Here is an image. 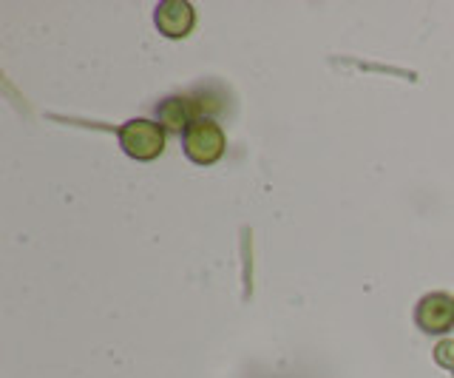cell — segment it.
I'll list each match as a JSON object with an SVG mask.
<instances>
[{
  "label": "cell",
  "mask_w": 454,
  "mask_h": 378,
  "mask_svg": "<svg viewBox=\"0 0 454 378\" xmlns=\"http://www.w3.org/2000/svg\"><path fill=\"white\" fill-rule=\"evenodd\" d=\"M117 139L128 157L139 160V162H151L165 151V129L160 122L145 120V117L122 122L117 131Z\"/></svg>",
  "instance_id": "6da1fadb"
},
{
  "label": "cell",
  "mask_w": 454,
  "mask_h": 378,
  "mask_svg": "<svg viewBox=\"0 0 454 378\" xmlns=\"http://www.w3.org/2000/svg\"><path fill=\"white\" fill-rule=\"evenodd\" d=\"M224 131L219 129V122H213L210 117H196L188 131L182 134V148L188 154V160L196 165H213L222 160L224 154Z\"/></svg>",
  "instance_id": "7a4b0ae2"
},
{
  "label": "cell",
  "mask_w": 454,
  "mask_h": 378,
  "mask_svg": "<svg viewBox=\"0 0 454 378\" xmlns=\"http://www.w3.org/2000/svg\"><path fill=\"white\" fill-rule=\"evenodd\" d=\"M415 321L423 333H449L454 327V299L449 293H429L418 302Z\"/></svg>",
  "instance_id": "3957f363"
},
{
  "label": "cell",
  "mask_w": 454,
  "mask_h": 378,
  "mask_svg": "<svg viewBox=\"0 0 454 378\" xmlns=\"http://www.w3.org/2000/svg\"><path fill=\"white\" fill-rule=\"evenodd\" d=\"M153 20H156V29H160L165 37L179 40V37L191 35L193 23H196V12L188 0H162L153 12Z\"/></svg>",
  "instance_id": "277c9868"
},
{
  "label": "cell",
  "mask_w": 454,
  "mask_h": 378,
  "mask_svg": "<svg viewBox=\"0 0 454 378\" xmlns=\"http://www.w3.org/2000/svg\"><path fill=\"white\" fill-rule=\"evenodd\" d=\"M156 117H160V125L162 129H170V131H188V125L196 120L193 117V106L191 100H184V97H168L160 106H156Z\"/></svg>",
  "instance_id": "5b68a950"
},
{
  "label": "cell",
  "mask_w": 454,
  "mask_h": 378,
  "mask_svg": "<svg viewBox=\"0 0 454 378\" xmlns=\"http://www.w3.org/2000/svg\"><path fill=\"white\" fill-rule=\"evenodd\" d=\"M434 361L440 364V367L454 370V342H440L434 347Z\"/></svg>",
  "instance_id": "8992f818"
}]
</instances>
